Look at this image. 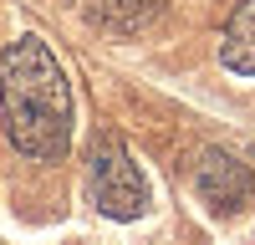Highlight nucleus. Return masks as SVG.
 I'll list each match as a JSON object with an SVG mask.
<instances>
[{
    "instance_id": "obj_1",
    "label": "nucleus",
    "mask_w": 255,
    "mask_h": 245,
    "mask_svg": "<svg viewBox=\"0 0 255 245\" xmlns=\"http://www.w3.org/2000/svg\"><path fill=\"white\" fill-rule=\"evenodd\" d=\"M0 118L26 158H67L72 143V87L41 36H20L0 56Z\"/></svg>"
},
{
    "instance_id": "obj_2",
    "label": "nucleus",
    "mask_w": 255,
    "mask_h": 245,
    "mask_svg": "<svg viewBox=\"0 0 255 245\" xmlns=\"http://www.w3.org/2000/svg\"><path fill=\"white\" fill-rule=\"evenodd\" d=\"M87 189L108 220H138L148 210V184L138 174V163L128 158L118 133H97L92 158H87Z\"/></svg>"
},
{
    "instance_id": "obj_3",
    "label": "nucleus",
    "mask_w": 255,
    "mask_h": 245,
    "mask_svg": "<svg viewBox=\"0 0 255 245\" xmlns=\"http://www.w3.org/2000/svg\"><path fill=\"white\" fill-rule=\"evenodd\" d=\"M194 184H199L204 204H215L220 215H235V210H245V199L255 194V179H250V169H245V163H240L235 153H225V148H204Z\"/></svg>"
},
{
    "instance_id": "obj_4",
    "label": "nucleus",
    "mask_w": 255,
    "mask_h": 245,
    "mask_svg": "<svg viewBox=\"0 0 255 245\" xmlns=\"http://www.w3.org/2000/svg\"><path fill=\"white\" fill-rule=\"evenodd\" d=\"M220 61L240 77H255V0H240L225 20L220 36Z\"/></svg>"
},
{
    "instance_id": "obj_5",
    "label": "nucleus",
    "mask_w": 255,
    "mask_h": 245,
    "mask_svg": "<svg viewBox=\"0 0 255 245\" xmlns=\"http://www.w3.org/2000/svg\"><path fill=\"white\" fill-rule=\"evenodd\" d=\"M163 10V0H87V15L97 20V26H108V31H123V36H133L143 26H153Z\"/></svg>"
}]
</instances>
